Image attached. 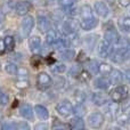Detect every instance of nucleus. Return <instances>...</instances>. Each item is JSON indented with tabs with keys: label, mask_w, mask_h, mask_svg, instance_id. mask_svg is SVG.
I'll return each instance as SVG.
<instances>
[{
	"label": "nucleus",
	"mask_w": 130,
	"mask_h": 130,
	"mask_svg": "<svg viewBox=\"0 0 130 130\" xmlns=\"http://www.w3.org/2000/svg\"><path fill=\"white\" fill-rule=\"evenodd\" d=\"M128 117H129V122H130V112H129V114H128Z\"/></svg>",
	"instance_id": "obj_48"
},
{
	"label": "nucleus",
	"mask_w": 130,
	"mask_h": 130,
	"mask_svg": "<svg viewBox=\"0 0 130 130\" xmlns=\"http://www.w3.org/2000/svg\"><path fill=\"white\" fill-rule=\"evenodd\" d=\"M104 121H105V117L101 112H94L88 117V123L94 129L102 128V126L104 124Z\"/></svg>",
	"instance_id": "obj_5"
},
{
	"label": "nucleus",
	"mask_w": 130,
	"mask_h": 130,
	"mask_svg": "<svg viewBox=\"0 0 130 130\" xmlns=\"http://www.w3.org/2000/svg\"><path fill=\"white\" fill-rule=\"evenodd\" d=\"M118 1L122 7H128L130 5V0H118Z\"/></svg>",
	"instance_id": "obj_41"
},
{
	"label": "nucleus",
	"mask_w": 130,
	"mask_h": 130,
	"mask_svg": "<svg viewBox=\"0 0 130 130\" xmlns=\"http://www.w3.org/2000/svg\"><path fill=\"white\" fill-rule=\"evenodd\" d=\"M128 92H129L128 87H126V86H117L114 89L111 90L110 97L112 98L113 102L120 103V102H123L128 97Z\"/></svg>",
	"instance_id": "obj_2"
},
{
	"label": "nucleus",
	"mask_w": 130,
	"mask_h": 130,
	"mask_svg": "<svg viewBox=\"0 0 130 130\" xmlns=\"http://www.w3.org/2000/svg\"><path fill=\"white\" fill-rule=\"evenodd\" d=\"M5 71H6L8 74H10V75H15L18 71V67L15 63L9 62V63H7L6 65H5Z\"/></svg>",
	"instance_id": "obj_29"
},
{
	"label": "nucleus",
	"mask_w": 130,
	"mask_h": 130,
	"mask_svg": "<svg viewBox=\"0 0 130 130\" xmlns=\"http://www.w3.org/2000/svg\"><path fill=\"white\" fill-rule=\"evenodd\" d=\"M75 1H78V0H75Z\"/></svg>",
	"instance_id": "obj_51"
},
{
	"label": "nucleus",
	"mask_w": 130,
	"mask_h": 130,
	"mask_svg": "<svg viewBox=\"0 0 130 130\" xmlns=\"http://www.w3.org/2000/svg\"><path fill=\"white\" fill-rule=\"evenodd\" d=\"M48 128V126L46 123H40V124H37L36 126V129H47Z\"/></svg>",
	"instance_id": "obj_45"
},
{
	"label": "nucleus",
	"mask_w": 130,
	"mask_h": 130,
	"mask_svg": "<svg viewBox=\"0 0 130 130\" xmlns=\"http://www.w3.org/2000/svg\"><path fill=\"white\" fill-rule=\"evenodd\" d=\"M20 112L21 115H22L24 119L26 120H33V108L31 107V105L29 104H23L20 108Z\"/></svg>",
	"instance_id": "obj_15"
},
{
	"label": "nucleus",
	"mask_w": 130,
	"mask_h": 130,
	"mask_svg": "<svg viewBox=\"0 0 130 130\" xmlns=\"http://www.w3.org/2000/svg\"><path fill=\"white\" fill-rule=\"evenodd\" d=\"M2 129H6V130L17 129V123H11V122H8V123H5V124H2Z\"/></svg>",
	"instance_id": "obj_38"
},
{
	"label": "nucleus",
	"mask_w": 130,
	"mask_h": 130,
	"mask_svg": "<svg viewBox=\"0 0 130 130\" xmlns=\"http://www.w3.org/2000/svg\"><path fill=\"white\" fill-rule=\"evenodd\" d=\"M4 52L9 53L15 48V39L11 36H7L4 38Z\"/></svg>",
	"instance_id": "obj_19"
},
{
	"label": "nucleus",
	"mask_w": 130,
	"mask_h": 130,
	"mask_svg": "<svg viewBox=\"0 0 130 130\" xmlns=\"http://www.w3.org/2000/svg\"><path fill=\"white\" fill-rule=\"evenodd\" d=\"M78 78L80 79L81 81H88L90 79V73L87 71H81V73L79 74Z\"/></svg>",
	"instance_id": "obj_36"
},
{
	"label": "nucleus",
	"mask_w": 130,
	"mask_h": 130,
	"mask_svg": "<svg viewBox=\"0 0 130 130\" xmlns=\"http://www.w3.org/2000/svg\"><path fill=\"white\" fill-rule=\"evenodd\" d=\"M57 34L54 30H49L48 32H46V43L48 46H54L55 42L57 41Z\"/></svg>",
	"instance_id": "obj_24"
},
{
	"label": "nucleus",
	"mask_w": 130,
	"mask_h": 130,
	"mask_svg": "<svg viewBox=\"0 0 130 130\" xmlns=\"http://www.w3.org/2000/svg\"><path fill=\"white\" fill-rule=\"evenodd\" d=\"M92 102H94L95 105L97 106H102L105 105L107 103V97L104 94H99V92H96V94L92 95Z\"/></svg>",
	"instance_id": "obj_22"
},
{
	"label": "nucleus",
	"mask_w": 130,
	"mask_h": 130,
	"mask_svg": "<svg viewBox=\"0 0 130 130\" xmlns=\"http://www.w3.org/2000/svg\"><path fill=\"white\" fill-rule=\"evenodd\" d=\"M32 8H33V6H32L31 2L23 1V0L22 1H17V4H16V6H15L16 13H17V15H20V16L26 15Z\"/></svg>",
	"instance_id": "obj_9"
},
{
	"label": "nucleus",
	"mask_w": 130,
	"mask_h": 130,
	"mask_svg": "<svg viewBox=\"0 0 130 130\" xmlns=\"http://www.w3.org/2000/svg\"><path fill=\"white\" fill-rule=\"evenodd\" d=\"M81 73V67L80 65H74V66L71 67V70H70V74H71L73 78H76V76H79V74Z\"/></svg>",
	"instance_id": "obj_33"
},
{
	"label": "nucleus",
	"mask_w": 130,
	"mask_h": 130,
	"mask_svg": "<svg viewBox=\"0 0 130 130\" xmlns=\"http://www.w3.org/2000/svg\"><path fill=\"white\" fill-rule=\"evenodd\" d=\"M70 128L74 129V130H81V129H85V122H83L82 118L81 117H76L74 118L73 120L71 121V123L69 124Z\"/></svg>",
	"instance_id": "obj_23"
},
{
	"label": "nucleus",
	"mask_w": 130,
	"mask_h": 130,
	"mask_svg": "<svg viewBox=\"0 0 130 130\" xmlns=\"http://www.w3.org/2000/svg\"><path fill=\"white\" fill-rule=\"evenodd\" d=\"M97 25H98V20L95 16L89 18H80L79 21V26L85 31H90V30L95 29Z\"/></svg>",
	"instance_id": "obj_7"
},
{
	"label": "nucleus",
	"mask_w": 130,
	"mask_h": 130,
	"mask_svg": "<svg viewBox=\"0 0 130 130\" xmlns=\"http://www.w3.org/2000/svg\"><path fill=\"white\" fill-rule=\"evenodd\" d=\"M110 81L112 85H121L122 80H123V74L119 71V70H112L110 73Z\"/></svg>",
	"instance_id": "obj_17"
},
{
	"label": "nucleus",
	"mask_w": 130,
	"mask_h": 130,
	"mask_svg": "<svg viewBox=\"0 0 130 130\" xmlns=\"http://www.w3.org/2000/svg\"><path fill=\"white\" fill-rule=\"evenodd\" d=\"M75 56V53H74L73 49H65V50H62L61 52V58L64 59V61H72Z\"/></svg>",
	"instance_id": "obj_27"
},
{
	"label": "nucleus",
	"mask_w": 130,
	"mask_h": 130,
	"mask_svg": "<svg viewBox=\"0 0 130 130\" xmlns=\"http://www.w3.org/2000/svg\"><path fill=\"white\" fill-rule=\"evenodd\" d=\"M7 103H8V95L0 92V104L1 105H7Z\"/></svg>",
	"instance_id": "obj_39"
},
{
	"label": "nucleus",
	"mask_w": 130,
	"mask_h": 130,
	"mask_svg": "<svg viewBox=\"0 0 130 130\" xmlns=\"http://www.w3.org/2000/svg\"><path fill=\"white\" fill-rule=\"evenodd\" d=\"M74 97H75V99H76V102L78 103H82L83 101H85V98H86V95L83 94L82 91H75V94H74Z\"/></svg>",
	"instance_id": "obj_35"
},
{
	"label": "nucleus",
	"mask_w": 130,
	"mask_h": 130,
	"mask_svg": "<svg viewBox=\"0 0 130 130\" xmlns=\"http://www.w3.org/2000/svg\"><path fill=\"white\" fill-rule=\"evenodd\" d=\"M74 108V113H75L78 117H81V115H83L86 113V108L85 106L82 105V103H78L75 106H73Z\"/></svg>",
	"instance_id": "obj_31"
},
{
	"label": "nucleus",
	"mask_w": 130,
	"mask_h": 130,
	"mask_svg": "<svg viewBox=\"0 0 130 130\" xmlns=\"http://www.w3.org/2000/svg\"><path fill=\"white\" fill-rule=\"evenodd\" d=\"M112 45L113 43H111L108 40H106V39H104V40H102L101 42L98 43V54L101 55V57H104V58H106V57H108L111 55V53H112Z\"/></svg>",
	"instance_id": "obj_8"
},
{
	"label": "nucleus",
	"mask_w": 130,
	"mask_h": 130,
	"mask_svg": "<svg viewBox=\"0 0 130 130\" xmlns=\"http://www.w3.org/2000/svg\"><path fill=\"white\" fill-rule=\"evenodd\" d=\"M124 101H126V99H124ZM124 103H126V105H124L123 107H124V110H126V108H128L129 106H130V98H129V99H127V101L124 102Z\"/></svg>",
	"instance_id": "obj_46"
},
{
	"label": "nucleus",
	"mask_w": 130,
	"mask_h": 130,
	"mask_svg": "<svg viewBox=\"0 0 130 130\" xmlns=\"http://www.w3.org/2000/svg\"><path fill=\"white\" fill-rule=\"evenodd\" d=\"M112 66L110 64L106 63H99L98 64V72L101 74H104V75H108V74L112 72Z\"/></svg>",
	"instance_id": "obj_28"
},
{
	"label": "nucleus",
	"mask_w": 130,
	"mask_h": 130,
	"mask_svg": "<svg viewBox=\"0 0 130 130\" xmlns=\"http://www.w3.org/2000/svg\"><path fill=\"white\" fill-rule=\"evenodd\" d=\"M17 129H30V127L25 122H20V123H17Z\"/></svg>",
	"instance_id": "obj_40"
},
{
	"label": "nucleus",
	"mask_w": 130,
	"mask_h": 130,
	"mask_svg": "<svg viewBox=\"0 0 130 130\" xmlns=\"http://www.w3.org/2000/svg\"><path fill=\"white\" fill-rule=\"evenodd\" d=\"M33 26H34V18L32 16H25L22 21V24H21L23 34L24 36H29L31 33Z\"/></svg>",
	"instance_id": "obj_10"
},
{
	"label": "nucleus",
	"mask_w": 130,
	"mask_h": 130,
	"mask_svg": "<svg viewBox=\"0 0 130 130\" xmlns=\"http://www.w3.org/2000/svg\"><path fill=\"white\" fill-rule=\"evenodd\" d=\"M118 25L120 30L123 32H130V17L129 16H121L118 20Z\"/></svg>",
	"instance_id": "obj_18"
},
{
	"label": "nucleus",
	"mask_w": 130,
	"mask_h": 130,
	"mask_svg": "<svg viewBox=\"0 0 130 130\" xmlns=\"http://www.w3.org/2000/svg\"><path fill=\"white\" fill-rule=\"evenodd\" d=\"M129 122V117L128 115H121V117L118 119V123L119 124H121V126H126L127 123Z\"/></svg>",
	"instance_id": "obj_37"
},
{
	"label": "nucleus",
	"mask_w": 130,
	"mask_h": 130,
	"mask_svg": "<svg viewBox=\"0 0 130 130\" xmlns=\"http://www.w3.org/2000/svg\"><path fill=\"white\" fill-rule=\"evenodd\" d=\"M52 85H53L52 78H50V75L48 73L41 72V73L38 74V76H37V87H38V89L46 90L52 87Z\"/></svg>",
	"instance_id": "obj_4"
},
{
	"label": "nucleus",
	"mask_w": 130,
	"mask_h": 130,
	"mask_svg": "<svg viewBox=\"0 0 130 130\" xmlns=\"http://www.w3.org/2000/svg\"><path fill=\"white\" fill-rule=\"evenodd\" d=\"M88 69L91 73H97L98 72V63L96 61H90L88 62Z\"/></svg>",
	"instance_id": "obj_32"
},
{
	"label": "nucleus",
	"mask_w": 130,
	"mask_h": 130,
	"mask_svg": "<svg viewBox=\"0 0 130 130\" xmlns=\"http://www.w3.org/2000/svg\"><path fill=\"white\" fill-rule=\"evenodd\" d=\"M67 127H70V126H66V124L61 123V124H54V126H53V128H54V129H58V128H63V129H65V128H67Z\"/></svg>",
	"instance_id": "obj_43"
},
{
	"label": "nucleus",
	"mask_w": 130,
	"mask_h": 130,
	"mask_svg": "<svg viewBox=\"0 0 130 130\" xmlns=\"http://www.w3.org/2000/svg\"><path fill=\"white\" fill-rule=\"evenodd\" d=\"M41 46V39L38 36H33L29 39V48L31 52H37L39 50Z\"/></svg>",
	"instance_id": "obj_20"
},
{
	"label": "nucleus",
	"mask_w": 130,
	"mask_h": 130,
	"mask_svg": "<svg viewBox=\"0 0 130 130\" xmlns=\"http://www.w3.org/2000/svg\"><path fill=\"white\" fill-rule=\"evenodd\" d=\"M94 86L97 89L101 90H107L111 86V81L108 79H106L105 76H101V78H97L94 81Z\"/></svg>",
	"instance_id": "obj_14"
},
{
	"label": "nucleus",
	"mask_w": 130,
	"mask_h": 130,
	"mask_svg": "<svg viewBox=\"0 0 130 130\" xmlns=\"http://www.w3.org/2000/svg\"><path fill=\"white\" fill-rule=\"evenodd\" d=\"M105 39L108 40L111 43H118L120 40V36L118 33V31L114 27H107L105 31Z\"/></svg>",
	"instance_id": "obj_12"
},
{
	"label": "nucleus",
	"mask_w": 130,
	"mask_h": 130,
	"mask_svg": "<svg viewBox=\"0 0 130 130\" xmlns=\"http://www.w3.org/2000/svg\"><path fill=\"white\" fill-rule=\"evenodd\" d=\"M107 2H108V4H111V5H113L115 2V0H107Z\"/></svg>",
	"instance_id": "obj_47"
},
{
	"label": "nucleus",
	"mask_w": 130,
	"mask_h": 130,
	"mask_svg": "<svg viewBox=\"0 0 130 130\" xmlns=\"http://www.w3.org/2000/svg\"><path fill=\"white\" fill-rule=\"evenodd\" d=\"M34 112H36L37 117L42 121H46L49 118V112L43 105H36L34 106Z\"/></svg>",
	"instance_id": "obj_16"
},
{
	"label": "nucleus",
	"mask_w": 130,
	"mask_h": 130,
	"mask_svg": "<svg viewBox=\"0 0 130 130\" xmlns=\"http://www.w3.org/2000/svg\"><path fill=\"white\" fill-rule=\"evenodd\" d=\"M50 69H52V71L54 72V73L61 74V73H63V72H65L66 66H65L64 64H62V63H56L54 65H50Z\"/></svg>",
	"instance_id": "obj_30"
},
{
	"label": "nucleus",
	"mask_w": 130,
	"mask_h": 130,
	"mask_svg": "<svg viewBox=\"0 0 130 130\" xmlns=\"http://www.w3.org/2000/svg\"><path fill=\"white\" fill-rule=\"evenodd\" d=\"M41 63H42V58H41L40 56H38V55H34V56H32V58H31L32 66L39 67V65H40Z\"/></svg>",
	"instance_id": "obj_34"
},
{
	"label": "nucleus",
	"mask_w": 130,
	"mask_h": 130,
	"mask_svg": "<svg viewBox=\"0 0 130 130\" xmlns=\"http://www.w3.org/2000/svg\"><path fill=\"white\" fill-rule=\"evenodd\" d=\"M94 8H95V11H96V14L98 16H101V17L105 18V17H107L108 14H110V10H108L107 5H106L105 2H103V1L95 2Z\"/></svg>",
	"instance_id": "obj_11"
},
{
	"label": "nucleus",
	"mask_w": 130,
	"mask_h": 130,
	"mask_svg": "<svg viewBox=\"0 0 130 130\" xmlns=\"http://www.w3.org/2000/svg\"><path fill=\"white\" fill-rule=\"evenodd\" d=\"M16 87L20 89H26L29 87L30 82H29V72L26 69L21 67L18 69L17 73H16V82H15Z\"/></svg>",
	"instance_id": "obj_3"
},
{
	"label": "nucleus",
	"mask_w": 130,
	"mask_h": 130,
	"mask_svg": "<svg viewBox=\"0 0 130 130\" xmlns=\"http://www.w3.org/2000/svg\"><path fill=\"white\" fill-rule=\"evenodd\" d=\"M79 16L80 18H89V17H92L94 14H92V9L90 6L88 5H82L79 9Z\"/></svg>",
	"instance_id": "obj_21"
},
{
	"label": "nucleus",
	"mask_w": 130,
	"mask_h": 130,
	"mask_svg": "<svg viewBox=\"0 0 130 130\" xmlns=\"http://www.w3.org/2000/svg\"><path fill=\"white\" fill-rule=\"evenodd\" d=\"M37 22H38V29L40 32H48L50 30V21L48 20L46 16H41L39 15L37 18Z\"/></svg>",
	"instance_id": "obj_13"
},
{
	"label": "nucleus",
	"mask_w": 130,
	"mask_h": 130,
	"mask_svg": "<svg viewBox=\"0 0 130 130\" xmlns=\"http://www.w3.org/2000/svg\"><path fill=\"white\" fill-rule=\"evenodd\" d=\"M97 39H98V37L95 36V34H91V36H89V37H86V38L83 39V41H85V45L87 46L89 49H92L97 42Z\"/></svg>",
	"instance_id": "obj_26"
},
{
	"label": "nucleus",
	"mask_w": 130,
	"mask_h": 130,
	"mask_svg": "<svg viewBox=\"0 0 130 130\" xmlns=\"http://www.w3.org/2000/svg\"><path fill=\"white\" fill-rule=\"evenodd\" d=\"M123 75H124V78H126V80L130 83V69H129V70H126V71H124Z\"/></svg>",
	"instance_id": "obj_42"
},
{
	"label": "nucleus",
	"mask_w": 130,
	"mask_h": 130,
	"mask_svg": "<svg viewBox=\"0 0 130 130\" xmlns=\"http://www.w3.org/2000/svg\"><path fill=\"white\" fill-rule=\"evenodd\" d=\"M107 111H108L110 117L112 118V119H114V118L119 114V111H120V107H119V105H118L117 102L108 104V105H107Z\"/></svg>",
	"instance_id": "obj_25"
},
{
	"label": "nucleus",
	"mask_w": 130,
	"mask_h": 130,
	"mask_svg": "<svg viewBox=\"0 0 130 130\" xmlns=\"http://www.w3.org/2000/svg\"><path fill=\"white\" fill-rule=\"evenodd\" d=\"M5 1H8V0H5Z\"/></svg>",
	"instance_id": "obj_50"
},
{
	"label": "nucleus",
	"mask_w": 130,
	"mask_h": 130,
	"mask_svg": "<svg viewBox=\"0 0 130 130\" xmlns=\"http://www.w3.org/2000/svg\"><path fill=\"white\" fill-rule=\"evenodd\" d=\"M128 43H129V46H130V38H129V40H128Z\"/></svg>",
	"instance_id": "obj_49"
},
{
	"label": "nucleus",
	"mask_w": 130,
	"mask_h": 130,
	"mask_svg": "<svg viewBox=\"0 0 130 130\" xmlns=\"http://www.w3.org/2000/svg\"><path fill=\"white\" fill-rule=\"evenodd\" d=\"M4 24H5V16L2 14H0V30L4 27Z\"/></svg>",
	"instance_id": "obj_44"
},
{
	"label": "nucleus",
	"mask_w": 130,
	"mask_h": 130,
	"mask_svg": "<svg viewBox=\"0 0 130 130\" xmlns=\"http://www.w3.org/2000/svg\"><path fill=\"white\" fill-rule=\"evenodd\" d=\"M59 6L63 8V11L70 16H74L76 14L75 0H58Z\"/></svg>",
	"instance_id": "obj_6"
},
{
	"label": "nucleus",
	"mask_w": 130,
	"mask_h": 130,
	"mask_svg": "<svg viewBox=\"0 0 130 130\" xmlns=\"http://www.w3.org/2000/svg\"><path fill=\"white\" fill-rule=\"evenodd\" d=\"M56 112L62 118H69L70 115H72L74 113V108L69 99H63L56 105Z\"/></svg>",
	"instance_id": "obj_1"
}]
</instances>
